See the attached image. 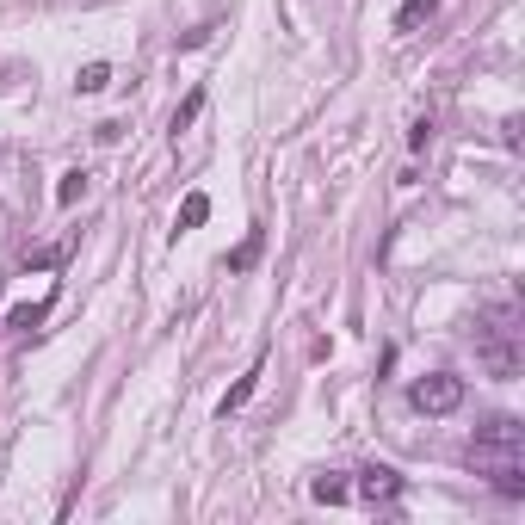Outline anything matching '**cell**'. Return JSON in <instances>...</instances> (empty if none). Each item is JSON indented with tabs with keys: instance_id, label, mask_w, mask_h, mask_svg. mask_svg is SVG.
<instances>
[{
	"instance_id": "1",
	"label": "cell",
	"mask_w": 525,
	"mask_h": 525,
	"mask_svg": "<svg viewBox=\"0 0 525 525\" xmlns=\"http://www.w3.org/2000/svg\"><path fill=\"white\" fill-rule=\"evenodd\" d=\"M470 470L488 476L507 501H525V427L513 414H495L470 445Z\"/></svg>"
},
{
	"instance_id": "2",
	"label": "cell",
	"mask_w": 525,
	"mask_h": 525,
	"mask_svg": "<svg viewBox=\"0 0 525 525\" xmlns=\"http://www.w3.org/2000/svg\"><path fill=\"white\" fill-rule=\"evenodd\" d=\"M476 359L495 371L501 383L519 377V315L513 309H488L476 322Z\"/></svg>"
},
{
	"instance_id": "3",
	"label": "cell",
	"mask_w": 525,
	"mask_h": 525,
	"mask_svg": "<svg viewBox=\"0 0 525 525\" xmlns=\"http://www.w3.org/2000/svg\"><path fill=\"white\" fill-rule=\"evenodd\" d=\"M408 402L420 414H451L464 402V377H451V371H427V377H414L408 383Z\"/></svg>"
},
{
	"instance_id": "4",
	"label": "cell",
	"mask_w": 525,
	"mask_h": 525,
	"mask_svg": "<svg viewBox=\"0 0 525 525\" xmlns=\"http://www.w3.org/2000/svg\"><path fill=\"white\" fill-rule=\"evenodd\" d=\"M402 476L396 470H383V464H371V470H359V501H371V507H383V501H402Z\"/></svg>"
},
{
	"instance_id": "5",
	"label": "cell",
	"mask_w": 525,
	"mask_h": 525,
	"mask_svg": "<svg viewBox=\"0 0 525 525\" xmlns=\"http://www.w3.org/2000/svg\"><path fill=\"white\" fill-rule=\"evenodd\" d=\"M309 495H315V501H322V507H340L346 495H353V482H346V476H334V470H322V476H315V482H309Z\"/></svg>"
},
{
	"instance_id": "6",
	"label": "cell",
	"mask_w": 525,
	"mask_h": 525,
	"mask_svg": "<svg viewBox=\"0 0 525 525\" xmlns=\"http://www.w3.org/2000/svg\"><path fill=\"white\" fill-rule=\"evenodd\" d=\"M254 390H260V359H254V365H248V371H241V377H235V390H229V396H223V408H217V414H223V420H229V414H235V408H241V402H248V396H254Z\"/></svg>"
},
{
	"instance_id": "7",
	"label": "cell",
	"mask_w": 525,
	"mask_h": 525,
	"mask_svg": "<svg viewBox=\"0 0 525 525\" xmlns=\"http://www.w3.org/2000/svg\"><path fill=\"white\" fill-rule=\"evenodd\" d=\"M204 217H210V198H204V192H186V204H180V223H173V241H180L186 229H198Z\"/></svg>"
},
{
	"instance_id": "8",
	"label": "cell",
	"mask_w": 525,
	"mask_h": 525,
	"mask_svg": "<svg viewBox=\"0 0 525 525\" xmlns=\"http://www.w3.org/2000/svg\"><path fill=\"white\" fill-rule=\"evenodd\" d=\"M87 186H93V173H81V167H75V173H62V180H56V204H62V210H68V204H81Z\"/></svg>"
},
{
	"instance_id": "9",
	"label": "cell",
	"mask_w": 525,
	"mask_h": 525,
	"mask_svg": "<svg viewBox=\"0 0 525 525\" xmlns=\"http://www.w3.org/2000/svg\"><path fill=\"white\" fill-rule=\"evenodd\" d=\"M44 315H50V297H44V303H19V309H7V328H19V334H31V328H38V322H44Z\"/></svg>"
},
{
	"instance_id": "10",
	"label": "cell",
	"mask_w": 525,
	"mask_h": 525,
	"mask_svg": "<svg viewBox=\"0 0 525 525\" xmlns=\"http://www.w3.org/2000/svg\"><path fill=\"white\" fill-rule=\"evenodd\" d=\"M439 13V0H402V13H396V31H414V25H427Z\"/></svg>"
},
{
	"instance_id": "11",
	"label": "cell",
	"mask_w": 525,
	"mask_h": 525,
	"mask_svg": "<svg viewBox=\"0 0 525 525\" xmlns=\"http://www.w3.org/2000/svg\"><path fill=\"white\" fill-rule=\"evenodd\" d=\"M260 248H266V235H260V229H248V241H241V248L229 254V272H248V266L260 260Z\"/></svg>"
},
{
	"instance_id": "12",
	"label": "cell",
	"mask_w": 525,
	"mask_h": 525,
	"mask_svg": "<svg viewBox=\"0 0 525 525\" xmlns=\"http://www.w3.org/2000/svg\"><path fill=\"white\" fill-rule=\"evenodd\" d=\"M75 87H81V93H105V87H112V68H105V62H87Z\"/></svg>"
},
{
	"instance_id": "13",
	"label": "cell",
	"mask_w": 525,
	"mask_h": 525,
	"mask_svg": "<svg viewBox=\"0 0 525 525\" xmlns=\"http://www.w3.org/2000/svg\"><path fill=\"white\" fill-rule=\"evenodd\" d=\"M198 112H204V87H192V93L180 99V112H173V136H180V130H186V124H192Z\"/></svg>"
},
{
	"instance_id": "14",
	"label": "cell",
	"mask_w": 525,
	"mask_h": 525,
	"mask_svg": "<svg viewBox=\"0 0 525 525\" xmlns=\"http://www.w3.org/2000/svg\"><path fill=\"white\" fill-rule=\"evenodd\" d=\"M427 143H433V124H427V118H420V124L408 130V149H427Z\"/></svg>"
}]
</instances>
